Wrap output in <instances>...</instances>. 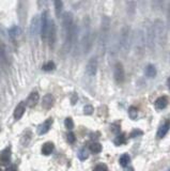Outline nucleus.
Wrapping results in <instances>:
<instances>
[{
    "mask_svg": "<svg viewBox=\"0 0 170 171\" xmlns=\"http://www.w3.org/2000/svg\"><path fill=\"white\" fill-rule=\"evenodd\" d=\"M93 111H94V108L92 105H86L84 108V112H85V115H92L93 114Z\"/></svg>",
    "mask_w": 170,
    "mask_h": 171,
    "instance_id": "473e14b6",
    "label": "nucleus"
},
{
    "mask_svg": "<svg viewBox=\"0 0 170 171\" xmlns=\"http://www.w3.org/2000/svg\"><path fill=\"white\" fill-rule=\"evenodd\" d=\"M168 105V97L167 96H161L155 100V108L158 110H163Z\"/></svg>",
    "mask_w": 170,
    "mask_h": 171,
    "instance_id": "6ab92c4d",
    "label": "nucleus"
},
{
    "mask_svg": "<svg viewBox=\"0 0 170 171\" xmlns=\"http://www.w3.org/2000/svg\"><path fill=\"white\" fill-rule=\"evenodd\" d=\"M114 77L117 84H122L125 79V72H124L123 64L121 62H117L114 70Z\"/></svg>",
    "mask_w": 170,
    "mask_h": 171,
    "instance_id": "1a4fd4ad",
    "label": "nucleus"
},
{
    "mask_svg": "<svg viewBox=\"0 0 170 171\" xmlns=\"http://www.w3.org/2000/svg\"><path fill=\"white\" fill-rule=\"evenodd\" d=\"M80 47L85 54L89 52V50L92 47V32L91 29H90V21L88 17H85L84 22H82Z\"/></svg>",
    "mask_w": 170,
    "mask_h": 171,
    "instance_id": "7ed1b4c3",
    "label": "nucleus"
},
{
    "mask_svg": "<svg viewBox=\"0 0 170 171\" xmlns=\"http://www.w3.org/2000/svg\"><path fill=\"white\" fill-rule=\"evenodd\" d=\"M39 99H40L39 93H37L36 91L31 92L29 94V96L27 97V100H26L27 106L30 107V108H33L37 104V102H39Z\"/></svg>",
    "mask_w": 170,
    "mask_h": 171,
    "instance_id": "4468645a",
    "label": "nucleus"
},
{
    "mask_svg": "<svg viewBox=\"0 0 170 171\" xmlns=\"http://www.w3.org/2000/svg\"><path fill=\"white\" fill-rule=\"evenodd\" d=\"M167 85H168V88L170 89V77L168 78V80H167Z\"/></svg>",
    "mask_w": 170,
    "mask_h": 171,
    "instance_id": "79ce46f5",
    "label": "nucleus"
},
{
    "mask_svg": "<svg viewBox=\"0 0 170 171\" xmlns=\"http://www.w3.org/2000/svg\"><path fill=\"white\" fill-rule=\"evenodd\" d=\"M114 144H116V145H121V144H123V143L125 142V135H124V134H121V135L117 136L116 139L114 140Z\"/></svg>",
    "mask_w": 170,
    "mask_h": 171,
    "instance_id": "c85d7f7f",
    "label": "nucleus"
},
{
    "mask_svg": "<svg viewBox=\"0 0 170 171\" xmlns=\"http://www.w3.org/2000/svg\"><path fill=\"white\" fill-rule=\"evenodd\" d=\"M51 124H52V119H51V118L45 120V122L42 123V124L39 126V128H37V133H39V135L46 134V133L49 130V128H51Z\"/></svg>",
    "mask_w": 170,
    "mask_h": 171,
    "instance_id": "dca6fc26",
    "label": "nucleus"
},
{
    "mask_svg": "<svg viewBox=\"0 0 170 171\" xmlns=\"http://www.w3.org/2000/svg\"><path fill=\"white\" fill-rule=\"evenodd\" d=\"M6 171H17V167L15 165H11V166H9V167L7 168Z\"/></svg>",
    "mask_w": 170,
    "mask_h": 171,
    "instance_id": "e433bc0d",
    "label": "nucleus"
},
{
    "mask_svg": "<svg viewBox=\"0 0 170 171\" xmlns=\"http://www.w3.org/2000/svg\"><path fill=\"white\" fill-rule=\"evenodd\" d=\"M2 71V69H1V66H0V72H1Z\"/></svg>",
    "mask_w": 170,
    "mask_h": 171,
    "instance_id": "37998d69",
    "label": "nucleus"
},
{
    "mask_svg": "<svg viewBox=\"0 0 170 171\" xmlns=\"http://www.w3.org/2000/svg\"><path fill=\"white\" fill-rule=\"evenodd\" d=\"M93 171H108V168L105 164H99L94 167Z\"/></svg>",
    "mask_w": 170,
    "mask_h": 171,
    "instance_id": "72a5a7b5",
    "label": "nucleus"
},
{
    "mask_svg": "<svg viewBox=\"0 0 170 171\" xmlns=\"http://www.w3.org/2000/svg\"><path fill=\"white\" fill-rule=\"evenodd\" d=\"M62 32L64 39L62 50L63 52H69L77 39V27L74 24L73 14L71 12H66L62 15Z\"/></svg>",
    "mask_w": 170,
    "mask_h": 171,
    "instance_id": "f257e3e1",
    "label": "nucleus"
},
{
    "mask_svg": "<svg viewBox=\"0 0 170 171\" xmlns=\"http://www.w3.org/2000/svg\"><path fill=\"white\" fill-rule=\"evenodd\" d=\"M76 100H77V96H76V94L74 93V97L72 99V104H75V103H76Z\"/></svg>",
    "mask_w": 170,
    "mask_h": 171,
    "instance_id": "ea45409f",
    "label": "nucleus"
},
{
    "mask_svg": "<svg viewBox=\"0 0 170 171\" xmlns=\"http://www.w3.org/2000/svg\"><path fill=\"white\" fill-rule=\"evenodd\" d=\"M88 156H89V154H88V152H87L86 149H81L78 152V158L80 160H86L87 158H88Z\"/></svg>",
    "mask_w": 170,
    "mask_h": 171,
    "instance_id": "7c9ffc66",
    "label": "nucleus"
},
{
    "mask_svg": "<svg viewBox=\"0 0 170 171\" xmlns=\"http://www.w3.org/2000/svg\"><path fill=\"white\" fill-rule=\"evenodd\" d=\"M125 171H135V170H134V168H133V167H129Z\"/></svg>",
    "mask_w": 170,
    "mask_h": 171,
    "instance_id": "a19ab883",
    "label": "nucleus"
},
{
    "mask_svg": "<svg viewBox=\"0 0 170 171\" xmlns=\"http://www.w3.org/2000/svg\"><path fill=\"white\" fill-rule=\"evenodd\" d=\"M11 160V148L7 147L6 149L0 153V165L4 166L9 164Z\"/></svg>",
    "mask_w": 170,
    "mask_h": 171,
    "instance_id": "ddd939ff",
    "label": "nucleus"
},
{
    "mask_svg": "<svg viewBox=\"0 0 170 171\" xmlns=\"http://www.w3.org/2000/svg\"><path fill=\"white\" fill-rule=\"evenodd\" d=\"M31 137H32L31 130H26V132H24V134H22L21 137V143L24 145V147H27L28 143L30 142V140H31Z\"/></svg>",
    "mask_w": 170,
    "mask_h": 171,
    "instance_id": "412c9836",
    "label": "nucleus"
},
{
    "mask_svg": "<svg viewBox=\"0 0 170 171\" xmlns=\"http://www.w3.org/2000/svg\"><path fill=\"white\" fill-rule=\"evenodd\" d=\"M142 134H143V133H142L140 129H134L129 136H131L132 138H135V137H137V136H141Z\"/></svg>",
    "mask_w": 170,
    "mask_h": 171,
    "instance_id": "c9c22d12",
    "label": "nucleus"
},
{
    "mask_svg": "<svg viewBox=\"0 0 170 171\" xmlns=\"http://www.w3.org/2000/svg\"><path fill=\"white\" fill-rule=\"evenodd\" d=\"M55 9H56V16L60 17L62 15V9H63V3L60 0L55 1Z\"/></svg>",
    "mask_w": 170,
    "mask_h": 171,
    "instance_id": "bb28decb",
    "label": "nucleus"
},
{
    "mask_svg": "<svg viewBox=\"0 0 170 171\" xmlns=\"http://www.w3.org/2000/svg\"><path fill=\"white\" fill-rule=\"evenodd\" d=\"M55 67H56V64H55L52 61H49V62H47V63H45L43 66H42V69H43V71L51 72L52 70H55Z\"/></svg>",
    "mask_w": 170,
    "mask_h": 171,
    "instance_id": "cd10ccee",
    "label": "nucleus"
},
{
    "mask_svg": "<svg viewBox=\"0 0 170 171\" xmlns=\"http://www.w3.org/2000/svg\"><path fill=\"white\" fill-rule=\"evenodd\" d=\"M132 45V32L129 26H124L120 31L119 36V48L123 55L129 51Z\"/></svg>",
    "mask_w": 170,
    "mask_h": 171,
    "instance_id": "20e7f679",
    "label": "nucleus"
},
{
    "mask_svg": "<svg viewBox=\"0 0 170 171\" xmlns=\"http://www.w3.org/2000/svg\"><path fill=\"white\" fill-rule=\"evenodd\" d=\"M134 48L135 51L138 56H143L144 46H146V41H144V34L141 29H137L134 34Z\"/></svg>",
    "mask_w": 170,
    "mask_h": 171,
    "instance_id": "423d86ee",
    "label": "nucleus"
},
{
    "mask_svg": "<svg viewBox=\"0 0 170 171\" xmlns=\"http://www.w3.org/2000/svg\"><path fill=\"white\" fill-rule=\"evenodd\" d=\"M89 149H90V151H91L92 153H94V154H97V153L101 152L103 148H102V144H101V143H99V142H93V143H91V144H90Z\"/></svg>",
    "mask_w": 170,
    "mask_h": 171,
    "instance_id": "a878e982",
    "label": "nucleus"
},
{
    "mask_svg": "<svg viewBox=\"0 0 170 171\" xmlns=\"http://www.w3.org/2000/svg\"><path fill=\"white\" fill-rule=\"evenodd\" d=\"M129 118H131V119H133V120L136 119L137 115H138V111H137V109L134 106L129 107Z\"/></svg>",
    "mask_w": 170,
    "mask_h": 171,
    "instance_id": "c756f323",
    "label": "nucleus"
},
{
    "mask_svg": "<svg viewBox=\"0 0 170 171\" xmlns=\"http://www.w3.org/2000/svg\"><path fill=\"white\" fill-rule=\"evenodd\" d=\"M0 59L6 60V56H4V52L2 51V49H1V48H0Z\"/></svg>",
    "mask_w": 170,
    "mask_h": 171,
    "instance_id": "58836bf2",
    "label": "nucleus"
},
{
    "mask_svg": "<svg viewBox=\"0 0 170 171\" xmlns=\"http://www.w3.org/2000/svg\"><path fill=\"white\" fill-rule=\"evenodd\" d=\"M146 43L148 45L149 49L153 51L154 48H155V43H156V37H155V33H154V28L153 25H147V40Z\"/></svg>",
    "mask_w": 170,
    "mask_h": 171,
    "instance_id": "6e6552de",
    "label": "nucleus"
},
{
    "mask_svg": "<svg viewBox=\"0 0 170 171\" xmlns=\"http://www.w3.org/2000/svg\"><path fill=\"white\" fill-rule=\"evenodd\" d=\"M119 163L122 167H127V166L129 165V163H131V157H129V154H123L121 157H120Z\"/></svg>",
    "mask_w": 170,
    "mask_h": 171,
    "instance_id": "393cba45",
    "label": "nucleus"
},
{
    "mask_svg": "<svg viewBox=\"0 0 170 171\" xmlns=\"http://www.w3.org/2000/svg\"><path fill=\"white\" fill-rule=\"evenodd\" d=\"M109 30H110V19L107 16H103L101 22V29H100V36H99V51L102 55L105 52L108 44V36Z\"/></svg>",
    "mask_w": 170,
    "mask_h": 171,
    "instance_id": "f03ea898",
    "label": "nucleus"
},
{
    "mask_svg": "<svg viewBox=\"0 0 170 171\" xmlns=\"http://www.w3.org/2000/svg\"><path fill=\"white\" fill-rule=\"evenodd\" d=\"M167 17H168V24H169V27H170V3L168 6V9H167Z\"/></svg>",
    "mask_w": 170,
    "mask_h": 171,
    "instance_id": "4c0bfd02",
    "label": "nucleus"
},
{
    "mask_svg": "<svg viewBox=\"0 0 170 171\" xmlns=\"http://www.w3.org/2000/svg\"><path fill=\"white\" fill-rule=\"evenodd\" d=\"M126 13L129 16V18H133L135 15V10H136V1H127L126 2Z\"/></svg>",
    "mask_w": 170,
    "mask_h": 171,
    "instance_id": "aec40b11",
    "label": "nucleus"
},
{
    "mask_svg": "<svg viewBox=\"0 0 170 171\" xmlns=\"http://www.w3.org/2000/svg\"><path fill=\"white\" fill-rule=\"evenodd\" d=\"M54 143L51 142H46L43 144V147H42V153H43L44 155H51V152L54 151Z\"/></svg>",
    "mask_w": 170,
    "mask_h": 171,
    "instance_id": "5701e85b",
    "label": "nucleus"
},
{
    "mask_svg": "<svg viewBox=\"0 0 170 171\" xmlns=\"http://www.w3.org/2000/svg\"><path fill=\"white\" fill-rule=\"evenodd\" d=\"M25 110H26V105H25L24 102H21L18 105L16 106L14 110V118L15 120H19L22 117V115H24Z\"/></svg>",
    "mask_w": 170,
    "mask_h": 171,
    "instance_id": "a211bd4d",
    "label": "nucleus"
},
{
    "mask_svg": "<svg viewBox=\"0 0 170 171\" xmlns=\"http://www.w3.org/2000/svg\"><path fill=\"white\" fill-rule=\"evenodd\" d=\"M66 138H67V141H69L70 143H74L75 141H76V137H75L74 133H72V132L67 133Z\"/></svg>",
    "mask_w": 170,
    "mask_h": 171,
    "instance_id": "f704fd0d",
    "label": "nucleus"
},
{
    "mask_svg": "<svg viewBox=\"0 0 170 171\" xmlns=\"http://www.w3.org/2000/svg\"><path fill=\"white\" fill-rule=\"evenodd\" d=\"M144 74H146L147 77L149 78H153V77L156 76V69L153 64H149L147 65L146 70H144Z\"/></svg>",
    "mask_w": 170,
    "mask_h": 171,
    "instance_id": "4be33fe9",
    "label": "nucleus"
},
{
    "mask_svg": "<svg viewBox=\"0 0 170 171\" xmlns=\"http://www.w3.org/2000/svg\"><path fill=\"white\" fill-rule=\"evenodd\" d=\"M169 128H170V120H166V121H165L163 124H162L161 126L158 127L156 137L158 138V139H161V138H164L165 135L168 133Z\"/></svg>",
    "mask_w": 170,
    "mask_h": 171,
    "instance_id": "2eb2a0df",
    "label": "nucleus"
},
{
    "mask_svg": "<svg viewBox=\"0 0 170 171\" xmlns=\"http://www.w3.org/2000/svg\"><path fill=\"white\" fill-rule=\"evenodd\" d=\"M54 102H55L54 96L48 93V94L45 95V96L43 97V100H42V106H43V108H45L46 110H48L52 107Z\"/></svg>",
    "mask_w": 170,
    "mask_h": 171,
    "instance_id": "f3484780",
    "label": "nucleus"
},
{
    "mask_svg": "<svg viewBox=\"0 0 170 171\" xmlns=\"http://www.w3.org/2000/svg\"><path fill=\"white\" fill-rule=\"evenodd\" d=\"M51 19L49 18L48 12H44L42 14L41 17V34H42V39L44 41L47 40V33H48V29H49V25H51Z\"/></svg>",
    "mask_w": 170,
    "mask_h": 171,
    "instance_id": "0eeeda50",
    "label": "nucleus"
},
{
    "mask_svg": "<svg viewBox=\"0 0 170 171\" xmlns=\"http://www.w3.org/2000/svg\"><path fill=\"white\" fill-rule=\"evenodd\" d=\"M64 125H66V127L67 129L71 130L72 128L74 127V122H73V120H72V118H66V121H64Z\"/></svg>",
    "mask_w": 170,
    "mask_h": 171,
    "instance_id": "2f4dec72",
    "label": "nucleus"
},
{
    "mask_svg": "<svg viewBox=\"0 0 170 171\" xmlns=\"http://www.w3.org/2000/svg\"><path fill=\"white\" fill-rule=\"evenodd\" d=\"M97 67H99V61L96 57H92L88 61L86 66V73L90 77H94L97 73Z\"/></svg>",
    "mask_w": 170,
    "mask_h": 171,
    "instance_id": "9d476101",
    "label": "nucleus"
},
{
    "mask_svg": "<svg viewBox=\"0 0 170 171\" xmlns=\"http://www.w3.org/2000/svg\"><path fill=\"white\" fill-rule=\"evenodd\" d=\"M0 171H2V169H1V168H0Z\"/></svg>",
    "mask_w": 170,
    "mask_h": 171,
    "instance_id": "c03bdc74",
    "label": "nucleus"
},
{
    "mask_svg": "<svg viewBox=\"0 0 170 171\" xmlns=\"http://www.w3.org/2000/svg\"><path fill=\"white\" fill-rule=\"evenodd\" d=\"M57 39V28H56V24L54 22L51 21V25H49V29H48V33H47V40L46 42L48 43L49 47L52 48L55 46V43H56Z\"/></svg>",
    "mask_w": 170,
    "mask_h": 171,
    "instance_id": "9b49d317",
    "label": "nucleus"
},
{
    "mask_svg": "<svg viewBox=\"0 0 170 171\" xmlns=\"http://www.w3.org/2000/svg\"><path fill=\"white\" fill-rule=\"evenodd\" d=\"M154 33H155L156 41L162 47H164L167 43V28L165 22L162 19L157 18L153 22Z\"/></svg>",
    "mask_w": 170,
    "mask_h": 171,
    "instance_id": "39448f33",
    "label": "nucleus"
},
{
    "mask_svg": "<svg viewBox=\"0 0 170 171\" xmlns=\"http://www.w3.org/2000/svg\"><path fill=\"white\" fill-rule=\"evenodd\" d=\"M39 31H41V18L39 15H36L30 22L29 33L31 37H36L39 33Z\"/></svg>",
    "mask_w": 170,
    "mask_h": 171,
    "instance_id": "f8f14e48",
    "label": "nucleus"
},
{
    "mask_svg": "<svg viewBox=\"0 0 170 171\" xmlns=\"http://www.w3.org/2000/svg\"><path fill=\"white\" fill-rule=\"evenodd\" d=\"M9 34H10V37L16 39V37H19V34H21V28H19L18 26H13L9 30Z\"/></svg>",
    "mask_w": 170,
    "mask_h": 171,
    "instance_id": "b1692460",
    "label": "nucleus"
}]
</instances>
